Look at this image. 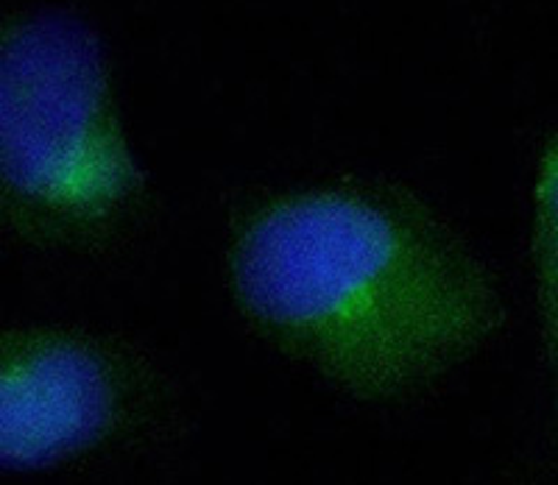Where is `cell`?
I'll list each match as a JSON object with an SVG mask.
<instances>
[{"mask_svg": "<svg viewBox=\"0 0 558 485\" xmlns=\"http://www.w3.org/2000/svg\"><path fill=\"white\" fill-rule=\"evenodd\" d=\"M157 207L101 32L73 9L0 14V229L34 252L104 259Z\"/></svg>", "mask_w": 558, "mask_h": 485, "instance_id": "cell-2", "label": "cell"}, {"mask_svg": "<svg viewBox=\"0 0 558 485\" xmlns=\"http://www.w3.org/2000/svg\"><path fill=\"white\" fill-rule=\"evenodd\" d=\"M223 284L243 327L368 408L445 385L506 327L495 271L411 184L336 173L229 215Z\"/></svg>", "mask_w": 558, "mask_h": 485, "instance_id": "cell-1", "label": "cell"}, {"mask_svg": "<svg viewBox=\"0 0 558 485\" xmlns=\"http://www.w3.org/2000/svg\"><path fill=\"white\" fill-rule=\"evenodd\" d=\"M531 271L539 341L558 416V129L545 140L533 177Z\"/></svg>", "mask_w": 558, "mask_h": 485, "instance_id": "cell-4", "label": "cell"}, {"mask_svg": "<svg viewBox=\"0 0 558 485\" xmlns=\"http://www.w3.org/2000/svg\"><path fill=\"white\" fill-rule=\"evenodd\" d=\"M179 388L140 343L82 324L0 327V472H57L148 449Z\"/></svg>", "mask_w": 558, "mask_h": 485, "instance_id": "cell-3", "label": "cell"}]
</instances>
